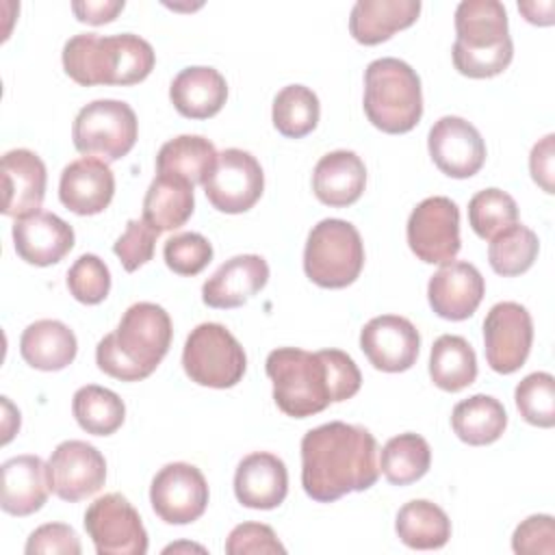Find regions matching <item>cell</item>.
I'll return each mask as SVG.
<instances>
[{
  "mask_svg": "<svg viewBox=\"0 0 555 555\" xmlns=\"http://www.w3.org/2000/svg\"><path fill=\"white\" fill-rule=\"evenodd\" d=\"M165 264L178 275H197L212 260V245L197 232H180L163 247Z\"/></svg>",
  "mask_w": 555,
  "mask_h": 555,
  "instance_id": "60d3db41",
  "label": "cell"
},
{
  "mask_svg": "<svg viewBox=\"0 0 555 555\" xmlns=\"http://www.w3.org/2000/svg\"><path fill=\"white\" fill-rule=\"evenodd\" d=\"M364 113L382 132H410L423 115L418 74L395 56L371 61L364 72Z\"/></svg>",
  "mask_w": 555,
  "mask_h": 555,
  "instance_id": "8992f818",
  "label": "cell"
},
{
  "mask_svg": "<svg viewBox=\"0 0 555 555\" xmlns=\"http://www.w3.org/2000/svg\"><path fill=\"white\" fill-rule=\"evenodd\" d=\"M173 336L167 310L152 301L132 304L115 332L95 347V362L102 373L119 382L150 377L169 351Z\"/></svg>",
  "mask_w": 555,
  "mask_h": 555,
  "instance_id": "3957f363",
  "label": "cell"
},
{
  "mask_svg": "<svg viewBox=\"0 0 555 555\" xmlns=\"http://www.w3.org/2000/svg\"><path fill=\"white\" fill-rule=\"evenodd\" d=\"M453 65L468 78H492L507 69L514 43L507 11L499 0H462L455 9Z\"/></svg>",
  "mask_w": 555,
  "mask_h": 555,
  "instance_id": "5b68a950",
  "label": "cell"
},
{
  "mask_svg": "<svg viewBox=\"0 0 555 555\" xmlns=\"http://www.w3.org/2000/svg\"><path fill=\"white\" fill-rule=\"evenodd\" d=\"M533 321L525 306L499 301L483 319V351L492 371L509 375L529 358Z\"/></svg>",
  "mask_w": 555,
  "mask_h": 555,
  "instance_id": "4fadbf2b",
  "label": "cell"
},
{
  "mask_svg": "<svg viewBox=\"0 0 555 555\" xmlns=\"http://www.w3.org/2000/svg\"><path fill=\"white\" fill-rule=\"evenodd\" d=\"M514 401L529 425L544 429L555 425V377L551 373L535 371L520 379L514 390Z\"/></svg>",
  "mask_w": 555,
  "mask_h": 555,
  "instance_id": "f35d334b",
  "label": "cell"
},
{
  "mask_svg": "<svg viewBox=\"0 0 555 555\" xmlns=\"http://www.w3.org/2000/svg\"><path fill=\"white\" fill-rule=\"evenodd\" d=\"M540 251V241L533 230L522 223H514L490 238L488 262L494 273L514 278L531 269Z\"/></svg>",
  "mask_w": 555,
  "mask_h": 555,
  "instance_id": "d590c367",
  "label": "cell"
},
{
  "mask_svg": "<svg viewBox=\"0 0 555 555\" xmlns=\"http://www.w3.org/2000/svg\"><path fill=\"white\" fill-rule=\"evenodd\" d=\"M204 193L212 208L228 215L247 212L264 191V173L256 156L228 147L217 154V163L204 180Z\"/></svg>",
  "mask_w": 555,
  "mask_h": 555,
  "instance_id": "7c38bea8",
  "label": "cell"
},
{
  "mask_svg": "<svg viewBox=\"0 0 555 555\" xmlns=\"http://www.w3.org/2000/svg\"><path fill=\"white\" fill-rule=\"evenodd\" d=\"M429 377L447 392L468 388L477 377V356L470 343L455 334H442L436 338L429 353Z\"/></svg>",
  "mask_w": 555,
  "mask_h": 555,
  "instance_id": "1f68e13d",
  "label": "cell"
},
{
  "mask_svg": "<svg viewBox=\"0 0 555 555\" xmlns=\"http://www.w3.org/2000/svg\"><path fill=\"white\" fill-rule=\"evenodd\" d=\"M61 61L65 74L82 87H130L150 76L156 54L150 41L132 33L108 37L98 33H80L65 41Z\"/></svg>",
  "mask_w": 555,
  "mask_h": 555,
  "instance_id": "277c9868",
  "label": "cell"
},
{
  "mask_svg": "<svg viewBox=\"0 0 555 555\" xmlns=\"http://www.w3.org/2000/svg\"><path fill=\"white\" fill-rule=\"evenodd\" d=\"M115 195V176L108 163L82 156L72 160L59 180V199L74 215L89 217L102 212Z\"/></svg>",
  "mask_w": 555,
  "mask_h": 555,
  "instance_id": "ffe728a7",
  "label": "cell"
},
{
  "mask_svg": "<svg viewBox=\"0 0 555 555\" xmlns=\"http://www.w3.org/2000/svg\"><path fill=\"white\" fill-rule=\"evenodd\" d=\"M319 98L304 85H288L273 98V126L288 139H301L310 134L319 124Z\"/></svg>",
  "mask_w": 555,
  "mask_h": 555,
  "instance_id": "8d00e7d4",
  "label": "cell"
},
{
  "mask_svg": "<svg viewBox=\"0 0 555 555\" xmlns=\"http://www.w3.org/2000/svg\"><path fill=\"white\" fill-rule=\"evenodd\" d=\"M360 349L377 371L401 373L416 362L421 336L410 319L382 314L362 327Z\"/></svg>",
  "mask_w": 555,
  "mask_h": 555,
  "instance_id": "e0dca14e",
  "label": "cell"
},
{
  "mask_svg": "<svg viewBox=\"0 0 555 555\" xmlns=\"http://www.w3.org/2000/svg\"><path fill=\"white\" fill-rule=\"evenodd\" d=\"M555 134H546L540 139L529 154V171L533 182L544 191L553 193V176H555Z\"/></svg>",
  "mask_w": 555,
  "mask_h": 555,
  "instance_id": "bcb514c9",
  "label": "cell"
},
{
  "mask_svg": "<svg viewBox=\"0 0 555 555\" xmlns=\"http://www.w3.org/2000/svg\"><path fill=\"white\" fill-rule=\"evenodd\" d=\"M486 293L479 269L464 260L442 264L427 284L431 310L447 321H464L475 314Z\"/></svg>",
  "mask_w": 555,
  "mask_h": 555,
  "instance_id": "ac0fdd59",
  "label": "cell"
},
{
  "mask_svg": "<svg viewBox=\"0 0 555 555\" xmlns=\"http://www.w3.org/2000/svg\"><path fill=\"white\" fill-rule=\"evenodd\" d=\"M124 7H126L124 0H95V2L87 0V2H74L72 11L78 22L100 26V24L113 22L124 11Z\"/></svg>",
  "mask_w": 555,
  "mask_h": 555,
  "instance_id": "7dc6e473",
  "label": "cell"
},
{
  "mask_svg": "<svg viewBox=\"0 0 555 555\" xmlns=\"http://www.w3.org/2000/svg\"><path fill=\"white\" fill-rule=\"evenodd\" d=\"M399 540L416 551L442 548L451 538V520L442 507L427 499L408 501L395 520Z\"/></svg>",
  "mask_w": 555,
  "mask_h": 555,
  "instance_id": "4dcf8cb0",
  "label": "cell"
},
{
  "mask_svg": "<svg viewBox=\"0 0 555 555\" xmlns=\"http://www.w3.org/2000/svg\"><path fill=\"white\" fill-rule=\"evenodd\" d=\"M512 548L518 555H553L555 553V520L548 514H533L522 520L514 535Z\"/></svg>",
  "mask_w": 555,
  "mask_h": 555,
  "instance_id": "ee69618b",
  "label": "cell"
},
{
  "mask_svg": "<svg viewBox=\"0 0 555 555\" xmlns=\"http://www.w3.org/2000/svg\"><path fill=\"white\" fill-rule=\"evenodd\" d=\"M139 137V121L121 100H93L82 106L72 126L74 147L104 163L126 156Z\"/></svg>",
  "mask_w": 555,
  "mask_h": 555,
  "instance_id": "9c48e42d",
  "label": "cell"
},
{
  "mask_svg": "<svg viewBox=\"0 0 555 555\" xmlns=\"http://www.w3.org/2000/svg\"><path fill=\"white\" fill-rule=\"evenodd\" d=\"M269 264L258 254H241L225 260L202 286V301L210 308L228 310L249 301L264 288Z\"/></svg>",
  "mask_w": 555,
  "mask_h": 555,
  "instance_id": "7402d4cb",
  "label": "cell"
},
{
  "mask_svg": "<svg viewBox=\"0 0 555 555\" xmlns=\"http://www.w3.org/2000/svg\"><path fill=\"white\" fill-rule=\"evenodd\" d=\"M26 555H80L82 546L78 540V533L63 522H48L37 527L24 546Z\"/></svg>",
  "mask_w": 555,
  "mask_h": 555,
  "instance_id": "f6af8a7d",
  "label": "cell"
},
{
  "mask_svg": "<svg viewBox=\"0 0 555 555\" xmlns=\"http://www.w3.org/2000/svg\"><path fill=\"white\" fill-rule=\"evenodd\" d=\"M518 11L525 15L527 22L538 24V26H548V24H553L555 4L551 0H546V2H518Z\"/></svg>",
  "mask_w": 555,
  "mask_h": 555,
  "instance_id": "c3c4849f",
  "label": "cell"
},
{
  "mask_svg": "<svg viewBox=\"0 0 555 555\" xmlns=\"http://www.w3.org/2000/svg\"><path fill=\"white\" fill-rule=\"evenodd\" d=\"M434 165L449 178H470L486 163V143L479 130L457 115L440 117L427 137Z\"/></svg>",
  "mask_w": 555,
  "mask_h": 555,
  "instance_id": "2e32d148",
  "label": "cell"
},
{
  "mask_svg": "<svg viewBox=\"0 0 555 555\" xmlns=\"http://www.w3.org/2000/svg\"><path fill=\"white\" fill-rule=\"evenodd\" d=\"M431 466V449L418 434L392 436L379 451V470L392 486H410Z\"/></svg>",
  "mask_w": 555,
  "mask_h": 555,
  "instance_id": "836d02e7",
  "label": "cell"
},
{
  "mask_svg": "<svg viewBox=\"0 0 555 555\" xmlns=\"http://www.w3.org/2000/svg\"><path fill=\"white\" fill-rule=\"evenodd\" d=\"M264 369L278 408L293 418H308L330 403L347 401L362 386L360 369L340 349L310 353L299 347H280L267 356Z\"/></svg>",
  "mask_w": 555,
  "mask_h": 555,
  "instance_id": "7a4b0ae2",
  "label": "cell"
},
{
  "mask_svg": "<svg viewBox=\"0 0 555 555\" xmlns=\"http://www.w3.org/2000/svg\"><path fill=\"white\" fill-rule=\"evenodd\" d=\"M182 366L189 379L199 386L232 388L245 375L247 356L225 325L199 323L186 336Z\"/></svg>",
  "mask_w": 555,
  "mask_h": 555,
  "instance_id": "ba28073f",
  "label": "cell"
},
{
  "mask_svg": "<svg viewBox=\"0 0 555 555\" xmlns=\"http://www.w3.org/2000/svg\"><path fill=\"white\" fill-rule=\"evenodd\" d=\"M228 555H269L286 553L284 544L278 540L275 531L262 522H243L236 525L225 540Z\"/></svg>",
  "mask_w": 555,
  "mask_h": 555,
  "instance_id": "7bdbcfd3",
  "label": "cell"
},
{
  "mask_svg": "<svg viewBox=\"0 0 555 555\" xmlns=\"http://www.w3.org/2000/svg\"><path fill=\"white\" fill-rule=\"evenodd\" d=\"M2 173V212L7 217H28L39 212L46 197V165L43 160L26 150H9L0 163Z\"/></svg>",
  "mask_w": 555,
  "mask_h": 555,
  "instance_id": "d6986e66",
  "label": "cell"
},
{
  "mask_svg": "<svg viewBox=\"0 0 555 555\" xmlns=\"http://www.w3.org/2000/svg\"><path fill=\"white\" fill-rule=\"evenodd\" d=\"M13 245L17 256L35 267H50L61 262L74 247V230L54 212H33L15 219Z\"/></svg>",
  "mask_w": 555,
  "mask_h": 555,
  "instance_id": "44dd1931",
  "label": "cell"
},
{
  "mask_svg": "<svg viewBox=\"0 0 555 555\" xmlns=\"http://www.w3.org/2000/svg\"><path fill=\"white\" fill-rule=\"evenodd\" d=\"M451 427L455 436L470 447L492 444L507 427V412L499 399L490 395H473L455 403Z\"/></svg>",
  "mask_w": 555,
  "mask_h": 555,
  "instance_id": "f546056e",
  "label": "cell"
},
{
  "mask_svg": "<svg viewBox=\"0 0 555 555\" xmlns=\"http://www.w3.org/2000/svg\"><path fill=\"white\" fill-rule=\"evenodd\" d=\"M468 223L479 238H492L501 230L518 223L514 197L501 189H483L468 202Z\"/></svg>",
  "mask_w": 555,
  "mask_h": 555,
  "instance_id": "74e56055",
  "label": "cell"
},
{
  "mask_svg": "<svg viewBox=\"0 0 555 555\" xmlns=\"http://www.w3.org/2000/svg\"><path fill=\"white\" fill-rule=\"evenodd\" d=\"M150 503L167 525H189L206 512V477L197 466L186 462L165 464L152 479Z\"/></svg>",
  "mask_w": 555,
  "mask_h": 555,
  "instance_id": "5bb4252c",
  "label": "cell"
},
{
  "mask_svg": "<svg viewBox=\"0 0 555 555\" xmlns=\"http://www.w3.org/2000/svg\"><path fill=\"white\" fill-rule=\"evenodd\" d=\"M0 507L11 516H30L50 494L48 464L39 455H15L0 468Z\"/></svg>",
  "mask_w": 555,
  "mask_h": 555,
  "instance_id": "cb8c5ba5",
  "label": "cell"
},
{
  "mask_svg": "<svg viewBox=\"0 0 555 555\" xmlns=\"http://www.w3.org/2000/svg\"><path fill=\"white\" fill-rule=\"evenodd\" d=\"M418 0H358L349 15V33L362 46H377L418 20Z\"/></svg>",
  "mask_w": 555,
  "mask_h": 555,
  "instance_id": "4316f807",
  "label": "cell"
},
{
  "mask_svg": "<svg viewBox=\"0 0 555 555\" xmlns=\"http://www.w3.org/2000/svg\"><path fill=\"white\" fill-rule=\"evenodd\" d=\"M234 494L251 509H273L288 494L286 464L267 451L245 455L234 473Z\"/></svg>",
  "mask_w": 555,
  "mask_h": 555,
  "instance_id": "603a6c76",
  "label": "cell"
},
{
  "mask_svg": "<svg viewBox=\"0 0 555 555\" xmlns=\"http://www.w3.org/2000/svg\"><path fill=\"white\" fill-rule=\"evenodd\" d=\"M48 481L59 499L82 501L104 486L106 460L85 440H65L56 444L48 460Z\"/></svg>",
  "mask_w": 555,
  "mask_h": 555,
  "instance_id": "9a60e30c",
  "label": "cell"
},
{
  "mask_svg": "<svg viewBox=\"0 0 555 555\" xmlns=\"http://www.w3.org/2000/svg\"><path fill=\"white\" fill-rule=\"evenodd\" d=\"M156 238H158V232L152 225H147L143 219H130L126 223L124 234L115 241L113 251L119 258L121 267L128 273H132L152 260Z\"/></svg>",
  "mask_w": 555,
  "mask_h": 555,
  "instance_id": "b9f144b4",
  "label": "cell"
},
{
  "mask_svg": "<svg viewBox=\"0 0 555 555\" xmlns=\"http://www.w3.org/2000/svg\"><path fill=\"white\" fill-rule=\"evenodd\" d=\"M72 412L76 423L93 436L115 434L126 418V405L119 395L98 384H87L74 392Z\"/></svg>",
  "mask_w": 555,
  "mask_h": 555,
  "instance_id": "e575fe53",
  "label": "cell"
},
{
  "mask_svg": "<svg viewBox=\"0 0 555 555\" xmlns=\"http://www.w3.org/2000/svg\"><path fill=\"white\" fill-rule=\"evenodd\" d=\"M69 295L87 306L102 304L111 291V271L95 254H82L67 271Z\"/></svg>",
  "mask_w": 555,
  "mask_h": 555,
  "instance_id": "ab89813d",
  "label": "cell"
},
{
  "mask_svg": "<svg viewBox=\"0 0 555 555\" xmlns=\"http://www.w3.org/2000/svg\"><path fill=\"white\" fill-rule=\"evenodd\" d=\"M76 351V334L56 319H39L30 323L20 338L24 362L37 371H61L74 362Z\"/></svg>",
  "mask_w": 555,
  "mask_h": 555,
  "instance_id": "83f0119b",
  "label": "cell"
},
{
  "mask_svg": "<svg viewBox=\"0 0 555 555\" xmlns=\"http://www.w3.org/2000/svg\"><path fill=\"white\" fill-rule=\"evenodd\" d=\"M366 186V167L351 150H334L319 158L312 173L317 199L332 208H345L360 199Z\"/></svg>",
  "mask_w": 555,
  "mask_h": 555,
  "instance_id": "d4e9b609",
  "label": "cell"
},
{
  "mask_svg": "<svg viewBox=\"0 0 555 555\" xmlns=\"http://www.w3.org/2000/svg\"><path fill=\"white\" fill-rule=\"evenodd\" d=\"M364 267V245L353 223L345 219L319 221L306 241L304 271L321 288L353 284Z\"/></svg>",
  "mask_w": 555,
  "mask_h": 555,
  "instance_id": "52a82bcc",
  "label": "cell"
},
{
  "mask_svg": "<svg viewBox=\"0 0 555 555\" xmlns=\"http://www.w3.org/2000/svg\"><path fill=\"white\" fill-rule=\"evenodd\" d=\"M85 529L98 555H145L147 531L132 503L108 492L98 496L85 512Z\"/></svg>",
  "mask_w": 555,
  "mask_h": 555,
  "instance_id": "30bf717a",
  "label": "cell"
},
{
  "mask_svg": "<svg viewBox=\"0 0 555 555\" xmlns=\"http://www.w3.org/2000/svg\"><path fill=\"white\" fill-rule=\"evenodd\" d=\"M217 163L215 145L199 134H180L163 143L156 154V171L180 176L191 184H204Z\"/></svg>",
  "mask_w": 555,
  "mask_h": 555,
  "instance_id": "d6a6232c",
  "label": "cell"
},
{
  "mask_svg": "<svg viewBox=\"0 0 555 555\" xmlns=\"http://www.w3.org/2000/svg\"><path fill=\"white\" fill-rule=\"evenodd\" d=\"M412 254L427 264L453 262L460 243V210L453 199L434 195L416 204L405 225Z\"/></svg>",
  "mask_w": 555,
  "mask_h": 555,
  "instance_id": "8fae6325",
  "label": "cell"
},
{
  "mask_svg": "<svg viewBox=\"0 0 555 555\" xmlns=\"http://www.w3.org/2000/svg\"><path fill=\"white\" fill-rule=\"evenodd\" d=\"M169 100L182 117L208 119L223 108L228 82L215 67H184L169 85Z\"/></svg>",
  "mask_w": 555,
  "mask_h": 555,
  "instance_id": "484cf974",
  "label": "cell"
},
{
  "mask_svg": "<svg viewBox=\"0 0 555 555\" xmlns=\"http://www.w3.org/2000/svg\"><path fill=\"white\" fill-rule=\"evenodd\" d=\"M377 440L362 425L330 421L301 438V486L312 501L332 503L375 486Z\"/></svg>",
  "mask_w": 555,
  "mask_h": 555,
  "instance_id": "6da1fadb",
  "label": "cell"
},
{
  "mask_svg": "<svg viewBox=\"0 0 555 555\" xmlns=\"http://www.w3.org/2000/svg\"><path fill=\"white\" fill-rule=\"evenodd\" d=\"M195 208L193 184L180 176L156 173L143 197V221L158 234L184 225Z\"/></svg>",
  "mask_w": 555,
  "mask_h": 555,
  "instance_id": "f1b7e54d",
  "label": "cell"
}]
</instances>
